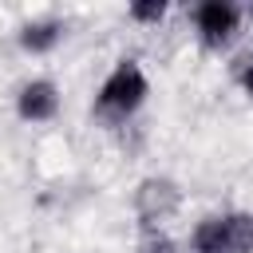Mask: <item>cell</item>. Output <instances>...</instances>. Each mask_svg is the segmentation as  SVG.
<instances>
[{
    "label": "cell",
    "instance_id": "cell-1",
    "mask_svg": "<svg viewBox=\"0 0 253 253\" xmlns=\"http://www.w3.org/2000/svg\"><path fill=\"white\" fill-rule=\"evenodd\" d=\"M146 95H150V83H146L142 67H138L134 59H123V63L103 79V87H99V95H95V115L107 119V123H123V119H130V115L146 103Z\"/></svg>",
    "mask_w": 253,
    "mask_h": 253
},
{
    "label": "cell",
    "instance_id": "cell-2",
    "mask_svg": "<svg viewBox=\"0 0 253 253\" xmlns=\"http://www.w3.org/2000/svg\"><path fill=\"white\" fill-rule=\"evenodd\" d=\"M237 20H241V8L229 4V0H206L194 8V24H198V40L206 47H225L233 36H237Z\"/></svg>",
    "mask_w": 253,
    "mask_h": 253
},
{
    "label": "cell",
    "instance_id": "cell-3",
    "mask_svg": "<svg viewBox=\"0 0 253 253\" xmlns=\"http://www.w3.org/2000/svg\"><path fill=\"white\" fill-rule=\"evenodd\" d=\"M16 111H20L24 123H47V119L59 111V91H55V83H51V79H32V83H24L20 95H16Z\"/></svg>",
    "mask_w": 253,
    "mask_h": 253
},
{
    "label": "cell",
    "instance_id": "cell-4",
    "mask_svg": "<svg viewBox=\"0 0 253 253\" xmlns=\"http://www.w3.org/2000/svg\"><path fill=\"white\" fill-rule=\"evenodd\" d=\"M59 36H63L59 20H32V24L20 28V47L32 51V55H40V51H51L59 43Z\"/></svg>",
    "mask_w": 253,
    "mask_h": 253
},
{
    "label": "cell",
    "instance_id": "cell-5",
    "mask_svg": "<svg viewBox=\"0 0 253 253\" xmlns=\"http://www.w3.org/2000/svg\"><path fill=\"white\" fill-rule=\"evenodd\" d=\"M194 253H229V237H225V213L217 217H202L194 229Z\"/></svg>",
    "mask_w": 253,
    "mask_h": 253
},
{
    "label": "cell",
    "instance_id": "cell-6",
    "mask_svg": "<svg viewBox=\"0 0 253 253\" xmlns=\"http://www.w3.org/2000/svg\"><path fill=\"white\" fill-rule=\"evenodd\" d=\"M229 253H253V213H225Z\"/></svg>",
    "mask_w": 253,
    "mask_h": 253
},
{
    "label": "cell",
    "instance_id": "cell-7",
    "mask_svg": "<svg viewBox=\"0 0 253 253\" xmlns=\"http://www.w3.org/2000/svg\"><path fill=\"white\" fill-rule=\"evenodd\" d=\"M162 16H166V0H138V4H130V20L158 24Z\"/></svg>",
    "mask_w": 253,
    "mask_h": 253
},
{
    "label": "cell",
    "instance_id": "cell-8",
    "mask_svg": "<svg viewBox=\"0 0 253 253\" xmlns=\"http://www.w3.org/2000/svg\"><path fill=\"white\" fill-rule=\"evenodd\" d=\"M237 83H241V91H245V95L253 99V55H249V59L241 63V71H237Z\"/></svg>",
    "mask_w": 253,
    "mask_h": 253
},
{
    "label": "cell",
    "instance_id": "cell-9",
    "mask_svg": "<svg viewBox=\"0 0 253 253\" xmlns=\"http://www.w3.org/2000/svg\"><path fill=\"white\" fill-rule=\"evenodd\" d=\"M146 253H174V241L170 237H150L146 241Z\"/></svg>",
    "mask_w": 253,
    "mask_h": 253
}]
</instances>
